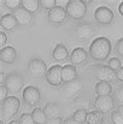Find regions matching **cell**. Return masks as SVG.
Listing matches in <instances>:
<instances>
[{"mask_svg":"<svg viewBox=\"0 0 123 124\" xmlns=\"http://www.w3.org/2000/svg\"><path fill=\"white\" fill-rule=\"evenodd\" d=\"M112 52V43L107 37H98L91 43L89 48V55L92 60L103 62Z\"/></svg>","mask_w":123,"mask_h":124,"instance_id":"1","label":"cell"},{"mask_svg":"<svg viewBox=\"0 0 123 124\" xmlns=\"http://www.w3.org/2000/svg\"><path fill=\"white\" fill-rule=\"evenodd\" d=\"M20 100L16 96H8L1 103V118L5 120H11L17 115L20 108Z\"/></svg>","mask_w":123,"mask_h":124,"instance_id":"2","label":"cell"},{"mask_svg":"<svg viewBox=\"0 0 123 124\" xmlns=\"http://www.w3.org/2000/svg\"><path fill=\"white\" fill-rule=\"evenodd\" d=\"M67 15L73 20H81L87 14V3L84 0H70L66 4Z\"/></svg>","mask_w":123,"mask_h":124,"instance_id":"3","label":"cell"},{"mask_svg":"<svg viewBox=\"0 0 123 124\" xmlns=\"http://www.w3.org/2000/svg\"><path fill=\"white\" fill-rule=\"evenodd\" d=\"M92 70H93V75L95 78H97L99 81L103 82H113L115 81L117 77H116V72L114 70L105 65L102 64H96L92 66Z\"/></svg>","mask_w":123,"mask_h":124,"instance_id":"4","label":"cell"},{"mask_svg":"<svg viewBox=\"0 0 123 124\" xmlns=\"http://www.w3.org/2000/svg\"><path fill=\"white\" fill-rule=\"evenodd\" d=\"M4 85L9 93H19L24 89V78L18 72H9L5 76Z\"/></svg>","mask_w":123,"mask_h":124,"instance_id":"5","label":"cell"},{"mask_svg":"<svg viewBox=\"0 0 123 124\" xmlns=\"http://www.w3.org/2000/svg\"><path fill=\"white\" fill-rule=\"evenodd\" d=\"M27 71L28 74L33 78H42L46 76L47 74V66L42 58L32 57L28 62L27 66Z\"/></svg>","mask_w":123,"mask_h":124,"instance_id":"6","label":"cell"},{"mask_svg":"<svg viewBox=\"0 0 123 124\" xmlns=\"http://www.w3.org/2000/svg\"><path fill=\"white\" fill-rule=\"evenodd\" d=\"M95 33L96 29L90 22H80L74 28V36L78 41H88L92 39Z\"/></svg>","mask_w":123,"mask_h":124,"instance_id":"7","label":"cell"},{"mask_svg":"<svg viewBox=\"0 0 123 124\" xmlns=\"http://www.w3.org/2000/svg\"><path fill=\"white\" fill-rule=\"evenodd\" d=\"M116 104V100L114 96L105 95V96H97L94 100V108L97 111L107 114L113 111Z\"/></svg>","mask_w":123,"mask_h":124,"instance_id":"8","label":"cell"},{"mask_svg":"<svg viewBox=\"0 0 123 124\" xmlns=\"http://www.w3.org/2000/svg\"><path fill=\"white\" fill-rule=\"evenodd\" d=\"M22 98L27 105L36 106L41 100V92L35 85H27L22 91Z\"/></svg>","mask_w":123,"mask_h":124,"instance_id":"9","label":"cell"},{"mask_svg":"<svg viewBox=\"0 0 123 124\" xmlns=\"http://www.w3.org/2000/svg\"><path fill=\"white\" fill-rule=\"evenodd\" d=\"M62 71H63V67L61 65H54V66L50 67L45 76L47 84H49L52 87H59V85H61L63 84Z\"/></svg>","mask_w":123,"mask_h":124,"instance_id":"10","label":"cell"},{"mask_svg":"<svg viewBox=\"0 0 123 124\" xmlns=\"http://www.w3.org/2000/svg\"><path fill=\"white\" fill-rule=\"evenodd\" d=\"M94 17L96 22L101 25H108L114 20V13L107 6H99L95 9Z\"/></svg>","mask_w":123,"mask_h":124,"instance_id":"11","label":"cell"},{"mask_svg":"<svg viewBox=\"0 0 123 124\" xmlns=\"http://www.w3.org/2000/svg\"><path fill=\"white\" fill-rule=\"evenodd\" d=\"M84 90V84L79 78H76L75 80L66 84L64 88V94L67 98L75 99L77 96L80 95L81 91Z\"/></svg>","mask_w":123,"mask_h":124,"instance_id":"12","label":"cell"},{"mask_svg":"<svg viewBox=\"0 0 123 124\" xmlns=\"http://www.w3.org/2000/svg\"><path fill=\"white\" fill-rule=\"evenodd\" d=\"M12 14L16 18L17 22H18V25L28 26L33 21V14L29 13L28 11H26V9L24 8H22V6L14 9Z\"/></svg>","mask_w":123,"mask_h":124,"instance_id":"13","label":"cell"},{"mask_svg":"<svg viewBox=\"0 0 123 124\" xmlns=\"http://www.w3.org/2000/svg\"><path fill=\"white\" fill-rule=\"evenodd\" d=\"M67 16L68 15H67L66 8H64L63 6H60V5H56L55 8L48 11V14H47L48 21L53 24H61L65 22Z\"/></svg>","mask_w":123,"mask_h":124,"instance_id":"14","label":"cell"},{"mask_svg":"<svg viewBox=\"0 0 123 124\" xmlns=\"http://www.w3.org/2000/svg\"><path fill=\"white\" fill-rule=\"evenodd\" d=\"M88 56H89V53L84 48L76 47L72 50L69 58L72 65H81L88 60Z\"/></svg>","mask_w":123,"mask_h":124,"instance_id":"15","label":"cell"},{"mask_svg":"<svg viewBox=\"0 0 123 124\" xmlns=\"http://www.w3.org/2000/svg\"><path fill=\"white\" fill-rule=\"evenodd\" d=\"M0 60L5 64H14L17 60V50L13 46H5L0 50Z\"/></svg>","mask_w":123,"mask_h":124,"instance_id":"16","label":"cell"},{"mask_svg":"<svg viewBox=\"0 0 123 124\" xmlns=\"http://www.w3.org/2000/svg\"><path fill=\"white\" fill-rule=\"evenodd\" d=\"M62 77H63V82L64 84H68L75 80L77 77V70L74 65L68 64L65 65L63 67V71H62Z\"/></svg>","mask_w":123,"mask_h":124,"instance_id":"17","label":"cell"},{"mask_svg":"<svg viewBox=\"0 0 123 124\" xmlns=\"http://www.w3.org/2000/svg\"><path fill=\"white\" fill-rule=\"evenodd\" d=\"M0 25L6 31H13V30L17 28L18 22H17V20L13 14H5L0 19Z\"/></svg>","mask_w":123,"mask_h":124,"instance_id":"18","label":"cell"},{"mask_svg":"<svg viewBox=\"0 0 123 124\" xmlns=\"http://www.w3.org/2000/svg\"><path fill=\"white\" fill-rule=\"evenodd\" d=\"M68 56H69V52H68L67 47L65 46V44L59 43L56 44L55 47L52 50V57L54 61L56 62H64L66 61Z\"/></svg>","mask_w":123,"mask_h":124,"instance_id":"19","label":"cell"},{"mask_svg":"<svg viewBox=\"0 0 123 124\" xmlns=\"http://www.w3.org/2000/svg\"><path fill=\"white\" fill-rule=\"evenodd\" d=\"M44 113L46 114L47 118H56V117H61V106L57 104L56 102H48L46 103L45 106L43 108Z\"/></svg>","mask_w":123,"mask_h":124,"instance_id":"20","label":"cell"},{"mask_svg":"<svg viewBox=\"0 0 123 124\" xmlns=\"http://www.w3.org/2000/svg\"><path fill=\"white\" fill-rule=\"evenodd\" d=\"M95 92L97 96H105V95H112L113 88L108 82L99 81L95 85Z\"/></svg>","mask_w":123,"mask_h":124,"instance_id":"21","label":"cell"},{"mask_svg":"<svg viewBox=\"0 0 123 124\" xmlns=\"http://www.w3.org/2000/svg\"><path fill=\"white\" fill-rule=\"evenodd\" d=\"M104 119V114L99 111H91L88 113L87 124H101Z\"/></svg>","mask_w":123,"mask_h":124,"instance_id":"22","label":"cell"},{"mask_svg":"<svg viewBox=\"0 0 123 124\" xmlns=\"http://www.w3.org/2000/svg\"><path fill=\"white\" fill-rule=\"evenodd\" d=\"M31 116L33 120H35L36 124H46L47 121H48V118H47L46 114L44 113L43 108H33L31 112Z\"/></svg>","mask_w":123,"mask_h":124,"instance_id":"23","label":"cell"},{"mask_svg":"<svg viewBox=\"0 0 123 124\" xmlns=\"http://www.w3.org/2000/svg\"><path fill=\"white\" fill-rule=\"evenodd\" d=\"M21 6L31 14H36L40 8V0H21Z\"/></svg>","mask_w":123,"mask_h":124,"instance_id":"24","label":"cell"},{"mask_svg":"<svg viewBox=\"0 0 123 124\" xmlns=\"http://www.w3.org/2000/svg\"><path fill=\"white\" fill-rule=\"evenodd\" d=\"M87 116H88L87 109H85V108H78V109H76V111L74 112L72 117H73V119L76 120L77 122L84 124L85 122H87Z\"/></svg>","mask_w":123,"mask_h":124,"instance_id":"25","label":"cell"},{"mask_svg":"<svg viewBox=\"0 0 123 124\" xmlns=\"http://www.w3.org/2000/svg\"><path fill=\"white\" fill-rule=\"evenodd\" d=\"M114 98L116 100V103H118L119 105L123 104V84L119 85L115 90L114 93Z\"/></svg>","mask_w":123,"mask_h":124,"instance_id":"26","label":"cell"},{"mask_svg":"<svg viewBox=\"0 0 123 124\" xmlns=\"http://www.w3.org/2000/svg\"><path fill=\"white\" fill-rule=\"evenodd\" d=\"M19 122L20 124H36L31 114H28V113L21 114L19 117Z\"/></svg>","mask_w":123,"mask_h":124,"instance_id":"27","label":"cell"},{"mask_svg":"<svg viewBox=\"0 0 123 124\" xmlns=\"http://www.w3.org/2000/svg\"><path fill=\"white\" fill-rule=\"evenodd\" d=\"M108 66L110 67L112 70H114L115 72H117L119 69H120L121 66V61L119 60L118 57H112L108 61Z\"/></svg>","mask_w":123,"mask_h":124,"instance_id":"28","label":"cell"},{"mask_svg":"<svg viewBox=\"0 0 123 124\" xmlns=\"http://www.w3.org/2000/svg\"><path fill=\"white\" fill-rule=\"evenodd\" d=\"M2 2L5 5V8L13 9V11L21 6V0H4Z\"/></svg>","mask_w":123,"mask_h":124,"instance_id":"29","label":"cell"},{"mask_svg":"<svg viewBox=\"0 0 123 124\" xmlns=\"http://www.w3.org/2000/svg\"><path fill=\"white\" fill-rule=\"evenodd\" d=\"M56 0H40V5L45 9H52L53 8L56 6Z\"/></svg>","mask_w":123,"mask_h":124,"instance_id":"30","label":"cell"},{"mask_svg":"<svg viewBox=\"0 0 123 124\" xmlns=\"http://www.w3.org/2000/svg\"><path fill=\"white\" fill-rule=\"evenodd\" d=\"M113 124H123V117L117 111H113L110 117Z\"/></svg>","mask_w":123,"mask_h":124,"instance_id":"31","label":"cell"},{"mask_svg":"<svg viewBox=\"0 0 123 124\" xmlns=\"http://www.w3.org/2000/svg\"><path fill=\"white\" fill-rule=\"evenodd\" d=\"M115 51L116 53L118 54L119 56L123 57V38L119 39L117 42H116V45H115Z\"/></svg>","mask_w":123,"mask_h":124,"instance_id":"32","label":"cell"},{"mask_svg":"<svg viewBox=\"0 0 123 124\" xmlns=\"http://www.w3.org/2000/svg\"><path fill=\"white\" fill-rule=\"evenodd\" d=\"M78 99H80V101H84V100H85V102H89V101L87 100V98L85 97V96H80V95H79V96H77V97L75 98V101H78ZM81 103H83V102H81ZM74 105H76V106H77V109H78V108H85V109H88V108L90 106V104H89V103H86V105H81V104H79L78 102H75V103H74Z\"/></svg>","mask_w":123,"mask_h":124,"instance_id":"33","label":"cell"},{"mask_svg":"<svg viewBox=\"0 0 123 124\" xmlns=\"http://www.w3.org/2000/svg\"><path fill=\"white\" fill-rule=\"evenodd\" d=\"M8 93L9 92H8V89H6L5 85H1V87H0V100H1V103L8 97Z\"/></svg>","mask_w":123,"mask_h":124,"instance_id":"34","label":"cell"},{"mask_svg":"<svg viewBox=\"0 0 123 124\" xmlns=\"http://www.w3.org/2000/svg\"><path fill=\"white\" fill-rule=\"evenodd\" d=\"M63 118L62 117H56V118H51L48 119L46 124H63Z\"/></svg>","mask_w":123,"mask_h":124,"instance_id":"35","label":"cell"},{"mask_svg":"<svg viewBox=\"0 0 123 124\" xmlns=\"http://www.w3.org/2000/svg\"><path fill=\"white\" fill-rule=\"evenodd\" d=\"M6 41H8V37H6V34L1 31L0 32V46H1V49L2 48H4V45L6 44Z\"/></svg>","mask_w":123,"mask_h":124,"instance_id":"36","label":"cell"},{"mask_svg":"<svg viewBox=\"0 0 123 124\" xmlns=\"http://www.w3.org/2000/svg\"><path fill=\"white\" fill-rule=\"evenodd\" d=\"M116 77H117L118 81H120L121 84H123V66L116 72Z\"/></svg>","mask_w":123,"mask_h":124,"instance_id":"37","label":"cell"},{"mask_svg":"<svg viewBox=\"0 0 123 124\" xmlns=\"http://www.w3.org/2000/svg\"><path fill=\"white\" fill-rule=\"evenodd\" d=\"M63 124H83V123L77 122L76 120H74V119H73V117H69V118H67V119H65V120H64Z\"/></svg>","mask_w":123,"mask_h":124,"instance_id":"38","label":"cell"},{"mask_svg":"<svg viewBox=\"0 0 123 124\" xmlns=\"http://www.w3.org/2000/svg\"><path fill=\"white\" fill-rule=\"evenodd\" d=\"M120 115L123 117V104H120V105H118V108H117V109H116Z\"/></svg>","mask_w":123,"mask_h":124,"instance_id":"39","label":"cell"},{"mask_svg":"<svg viewBox=\"0 0 123 124\" xmlns=\"http://www.w3.org/2000/svg\"><path fill=\"white\" fill-rule=\"evenodd\" d=\"M118 11H119V13H120V15L123 17V1L119 4V8H118Z\"/></svg>","mask_w":123,"mask_h":124,"instance_id":"40","label":"cell"},{"mask_svg":"<svg viewBox=\"0 0 123 124\" xmlns=\"http://www.w3.org/2000/svg\"><path fill=\"white\" fill-rule=\"evenodd\" d=\"M101 124H113L111 120H108V119H103V121L101 122Z\"/></svg>","mask_w":123,"mask_h":124,"instance_id":"41","label":"cell"},{"mask_svg":"<svg viewBox=\"0 0 123 124\" xmlns=\"http://www.w3.org/2000/svg\"><path fill=\"white\" fill-rule=\"evenodd\" d=\"M8 124H20V122H19V120H11V121H9V123Z\"/></svg>","mask_w":123,"mask_h":124,"instance_id":"42","label":"cell"},{"mask_svg":"<svg viewBox=\"0 0 123 124\" xmlns=\"http://www.w3.org/2000/svg\"><path fill=\"white\" fill-rule=\"evenodd\" d=\"M0 124H3V121H2V120H1V122H0Z\"/></svg>","mask_w":123,"mask_h":124,"instance_id":"43","label":"cell"}]
</instances>
